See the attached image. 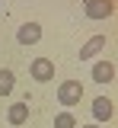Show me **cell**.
Here are the masks:
<instances>
[{
    "label": "cell",
    "instance_id": "obj_13",
    "mask_svg": "<svg viewBox=\"0 0 118 128\" xmlns=\"http://www.w3.org/2000/svg\"><path fill=\"white\" fill-rule=\"evenodd\" d=\"M10 128H13V125H10Z\"/></svg>",
    "mask_w": 118,
    "mask_h": 128
},
{
    "label": "cell",
    "instance_id": "obj_9",
    "mask_svg": "<svg viewBox=\"0 0 118 128\" xmlns=\"http://www.w3.org/2000/svg\"><path fill=\"white\" fill-rule=\"evenodd\" d=\"M54 128H77V115H73L70 109L58 112V115H54Z\"/></svg>",
    "mask_w": 118,
    "mask_h": 128
},
{
    "label": "cell",
    "instance_id": "obj_1",
    "mask_svg": "<svg viewBox=\"0 0 118 128\" xmlns=\"http://www.w3.org/2000/svg\"><path fill=\"white\" fill-rule=\"evenodd\" d=\"M80 99H83V83L80 80H64L58 86V102L61 106H77Z\"/></svg>",
    "mask_w": 118,
    "mask_h": 128
},
{
    "label": "cell",
    "instance_id": "obj_12",
    "mask_svg": "<svg viewBox=\"0 0 118 128\" xmlns=\"http://www.w3.org/2000/svg\"><path fill=\"white\" fill-rule=\"evenodd\" d=\"M0 3H3V0H0Z\"/></svg>",
    "mask_w": 118,
    "mask_h": 128
},
{
    "label": "cell",
    "instance_id": "obj_10",
    "mask_svg": "<svg viewBox=\"0 0 118 128\" xmlns=\"http://www.w3.org/2000/svg\"><path fill=\"white\" fill-rule=\"evenodd\" d=\"M13 83H16V77H13V70H0V96H10L13 93Z\"/></svg>",
    "mask_w": 118,
    "mask_h": 128
},
{
    "label": "cell",
    "instance_id": "obj_11",
    "mask_svg": "<svg viewBox=\"0 0 118 128\" xmlns=\"http://www.w3.org/2000/svg\"><path fill=\"white\" fill-rule=\"evenodd\" d=\"M83 128H102V125H83Z\"/></svg>",
    "mask_w": 118,
    "mask_h": 128
},
{
    "label": "cell",
    "instance_id": "obj_5",
    "mask_svg": "<svg viewBox=\"0 0 118 128\" xmlns=\"http://www.w3.org/2000/svg\"><path fill=\"white\" fill-rule=\"evenodd\" d=\"M112 112H115V106H112L109 96H96V99H93V118H96V122H109Z\"/></svg>",
    "mask_w": 118,
    "mask_h": 128
},
{
    "label": "cell",
    "instance_id": "obj_8",
    "mask_svg": "<svg viewBox=\"0 0 118 128\" xmlns=\"http://www.w3.org/2000/svg\"><path fill=\"white\" fill-rule=\"evenodd\" d=\"M6 115H10V125L16 128V125H22V122L29 118V106H26V102H13V106L6 109Z\"/></svg>",
    "mask_w": 118,
    "mask_h": 128
},
{
    "label": "cell",
    "instance_id": "obj_3",
    "mask_svg": "<svg viewBox=\"0 0 118 128\" xmlns=\"http://www.w3.org/2000/svg\"><path fill=\"white\" fill-rule=\"evenodd\" d=\"M29 74H32V80H38V83H48V80L54 77V64H51V58H35V61L29 64Z\"/></svg>",
    "mask_w": 118,
    "mask_h": 128
},
{
    "label": "cell",
    "instance_id": "obj_7",
    "mask_svg": "<svg viewBox=\"0 0 118 128\" xmlns=\"http://www.w3.org/2000/svg\"><path fill=\"white\" fill-rule=\"evenodd\" d=\"M112 77H115V64H109V61H96L93 64V80L96 83H109Z\"/></svg>",
    "mask_w": 118,
    "mask_h": 128
},
{
    "label": "cell",
    "instance_id": "obj_4",
    "mask_svg": "<svg viewBox=\"0 0 118 128\" xmlns=\"http://www.w3.org/2000/svg\"><path fill=\"white\" fill-rule=\"evenodd\" d=\"M38 38H42V26H38V22H22L19 32H16V42H19V45H35Z\"/></svg>",
    "mask_w": 118,
    "mask_h": 128
},
{
    "label": "cell",
    "instance_id": "obj_2",
    "mask_svg": "<svg viewBox=\"0 0 118 128\" xmlns=\"http://www.w3.org/2000/svg\"><path fill=\"white\" fill-rule=\"evenodd\" d=\"M83 13L89 16V19H109V16L115 13V3H112V0H86Z\"/></svg>",
    "mask_w": 118,
    "mask_h": 128
},
{
    "label": "cell",
    "instance_id": "obj_6",
    "mask_svg": "<svg viewBox=\"0 0 118 128\" xmlns=\"http://www.w3.org/2000/svg\"><path fill=\"white\" fill-rule=\"evenodd\" d=\"M102 45H105V35H93V38L80 48V61H93V58L102 51Z\"/></svg>",
    "mask_w": 118,
    "mask_h": 128
}]
</instances>
